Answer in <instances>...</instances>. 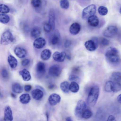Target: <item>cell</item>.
I'll return each mask as SVG.
<instances>
[{"label":"cell","instance_id":"32","mask_svg":"<svg viewBox=\"0 0 121 121\" xmlns=\"http://www.w3.org/2000/svg\"><path fill=\"white\" fill-rule=\"evenodd\" d=\"M98 12L100 15L104 16L107 14L108 10L106 7L103 6H101L98 8Z\"/></svg>","mask_w":121,"mask_h":121},{"label":"cell","instance_id":"51","mask_svg":"<svg viewBox=\"0 0 121 121\" xmlns=\"http://www.w3.org/2000/svg\"><path fill=\"white\" fill-rule=\"evenodd\" d=\"M67 57L68 59H71L70 56L69 55H67Z\"/></svg>","mask_w":121,"mask_h":121},{"label":"cell","instance_id":"26","mask_svg":"<svg viewBox=\"0 0 121 121\" xmlns=\"http://www.w3.org/2000/svg\"><path fill=\"white\" fill-rule=\"evenodd\" d=\"M69 83L67 81H65L61 82L60 85V87L62 91L64 92L67 93L70 91Z\"/></svg>","mask_w":121,"mask_h":121},{"label":"cell","instance_id":"53","mask_svg":"<svg viewBox=\"0 0 121 121\" xmlns=\"http://www.w3.org/2000/svg\"><path fill=\"white\" fill-rule=\"evenodd\" d=\"M119 12L121 14V7L120 8V10H119Z\"/></svg>","mask_w":121,"mask_h":121},{"label":"cell","instance_id":"37","mask_svg":"<svg viewBox=\"0 0 121 121\" xmlns=\"http://www.w3.org/2000/svg\"><path fill=\"white\" fill-rule=\"evenodd\" d=\"M69 80L72 82H75L77 83L79 82L80 81L79 78L77 76L74 75H70L69 78Z\"/></svg>","mask_w":121,"mask_h":121},{"label":"cell","instance_id":"45","mask_svg":"<svg viewBox=\"0 0 121 121\" xmlns=\"http://www.w3.org/2000/svg\"><path fill=\"white\" fill-rule=\"evenodd\" d=\"M56 87V86L55 85L52 84L49 85L48 86V88L50 90H52L54 89Z\"/></svg>","mask_w":121,"mask_h":121},{"label":"cell","instance_id":"52","mask_svg":"<svg viewBox=\"0 0 121 121\" xmlns=\"http://www.w3.org/2000/svg\"><path fill=\"white\" fill-rule=\"evenodd\" d=\"M3 96L2 95V94H1V93H0V97L1 98V97H2Z\"/></svg>","mask_w":121,"mask_h":121},{"label":"cell","instance_id":"25","mask_svg":"<svg viewBox=\"0 0 121 121\" xmlns=\"http://www.w3.org/2000/svg\"><path fill=\"white\" fill-rule=\"evenodd\" d=\"M41 33V30L40 28L37 27H35L32 29L30 34L32 38H36L39 36Z\"/></svg>","mask_w":121,"mask_h":121},{"label":"cell","instance_id":"4","mask_svg":"<svg viewBox=\"0 0 121 121\" xmlns=\"http://www.w3.org/2000/svg\"><path fill=\"white\" fill-rule=\"evenodd\" d=\"M14 40L13 35L11 32L9 30H7L2 34L1 41V44L7 45L11 44Z\"/></svg>","mask_w":121,"mask_h":121},{"label":"cell","instance_id":"50","mask_svg":"<svg viewBox=\"0 0 121 121\" xmlns=\"http://www.w3.org/2000/svg\"><path fill=\"white\" fill-rule=\"evenodd\" d=\"M36 87L38 88L39 89L41 90H44V89L42 87H41L40 86L37 85L36 86Z\"/></svg>","mask_w":121,"mask_h":121},{"label":"cell","instance_id":"46","mask_svg":"<svg viewBox=\"0 0 121 121\" xmlns=\"http://www.w3.org/2000/svg\"><path fill=\"white\" fill-rule=\"evenodd\" d=\"M117 100L118 102L121 104V94L119 95L117 97Z\"/></svg>","mask_w":121,"mask_h":121},{"label":"cell","instance_id":"13","mask_svg":"<svg viewBox=\"0 0 121 121\" xmlns=\"http://www.w3.org/2000/svg\"><path fill=\"white\" fill-rule=\"evenodd\" d=\"M48 23L51 26L52 30H54L55 27V15L54 10L53 9L49 11Z\"/></svg>","mask_w":121,"mask_h":121},{"label":"cell","instance_id":"24","mask_svg":"<svg viewBox=\"0 0 121 121\" xmlns=\"http://www.w3.org/2000/svg\"><path fill=\"white\" fill-rule=\"evenodd\" d=\"M12 90L13 91L16 93H20L23 91V88L22 86L19 83H15L12 86Z\"/></svg>","mask_w":121,"mask_h":121},{"label":"cell","instance_id":"3","mask_svg":"<svg viewBox=\"0 0 121 121\" xmlns=\"http://www.w3.org/2000/svg\"><path fill=\"white\" fill-rule=\"evenodd\" d=\"M86 105L85 102L82 100H80L78 102L75 108L74 113L77 118H82V114L86 109Z\"/></svg>","mask_w":121,"mask_h":121},{"label":"cell","instance_id":"27","mask_svg":"<svg viewBox=\"0 0 121 121\" xmlns=\"http://www.w3.org/2000/svg\"><path fill=\"white\" fill-rule=\"evenodd\" d=\"M79 86L78 83L75 82H72L69 86V89L72 92L76 93L79 91Z\"/></svg>","mask_w":121,"mask_h":121},{"label":"cell","instance_id":"33","mask_svg":"<svg viewBox=\"0 0 121 121\" xmlns=\"http://www.w3.org/2000/svg\"><path fill=\"white\" fill-rule=\"evenodd\" d=\"M92 115L91 111L89 109H86L83 112L82 118L85 119H88L90 118Z\"/></svg>","mask_w":121,"mask_h":121},{"label":"cell","instance_id":"8","mask_svg":"<svg viewBox=\"0 0 121 121\" xmlns=\"http://www.w3.org/2000/svg\"><path fill=\"white\" fill-rule=\"evenodd\" d=\"M37 77L39 78H42L46 72L45 66L44 63L39 62L37 64L36 68Z\"/></svg>","mask_w":121,"mask_h":121},{"label":"cell","instance_id":"20","mask_svg":"<svg viewBox=\"0 0 121 121\" xmlns=\"http://www.w3.org/2000/svg\"><path fill=\"white\" fill-rule=\"evenodd\" d=\"M8 61L10 67L12 68L16 67L17 64V59L13 56L9 55L8 57Z\"/></svg>","mask_w":121,"mask_h":121},{"label":"cell","instance_id":"11","mask_svg":"<svg viewBox=\"0 0 121 121\" xmlns=\"http://www.w3.org/2000/svg\"><path fill=\"white\" fill-rule=\"evenodd\" d=\"M66 55V53L64 52H56L53 54L52 57L55 61L58 62H61L64 61Z\"/></svg>","mask_w":121,"mask_h":121},{"label":"cell","instance_id":"41","mask_svg":"<svg viewBox=\"0 0 121 121\" xmlns=\"http://www.w3.org/2000/svg\"><path fill=\"white\" fill-rule=\"evenodd\" d=\"M30 62V60L28 59H25L22 61L21 64L23 66H26L28 65Z\"/></svg>","mask_w":121,"mask_h":121},{"label":"cell","instance_id":"15","mask_svg":"<svg viewBox=\"0 0 121 121\" xmlns=\"http://www.w3.org/2000/svg\"><path fill=\"white\" fill-rule=\"evenodd\" d=\"M14 52L18 57L23 58L25 57L27 54V52L24 48L21 47H16L14 50Z\"/></svg>","mask_w":121,"mask_h":121},{"label":"cell","instance_id":"16","mask_svg":"<svg viewBox=\"0 0 121 121\" xmlns=\"http://www.w3.org/2000/svg\"><path fill=\"white\" fill-rule=\"evenodd\" d=\"M81 29L80 24L77 22H74L70 26L69 30L70 33L72 34L75 35L78 34Z\"/></svg>","mask_w":121,"mask_h":121},{"label":"cell","instance_id":"47","mask_svg":"<svg viewBox=\"0 0 121 121\" xmlns=\"http://www.w3.org/2000/svg\"><path fill=\"white\" fill-rule=\"evenodd\" d=\"M66 119V121H72L71 118L70 117H67Z\"/></svg>","mask_w":121,"mask_h":121},{"label":"cell","instance_id":"22","mask_svg":"<svg viewBox=\"0 0 121 121\" xmlns=\"http://www.w3.org/2000/svg\"><path fill=\"white\" fill-rule=\"evenodd\" d=\"M31 98L28 94H24L21 95L19 97L20 102L23 104H26L30 101Z\"/></svg>","mask_w":121,"mask_h":121},{"label":"cell","instance_id":"9","mask_svg":"<svg viewBox=\"0 0 121 121\" xmlns=\"http://www.w3.org/2000/svg\"><path fill=\"white\" fill-rule=\"evenodd\" d=\"M60 95L56 93H53L49 96L48 100L50 104L52 106H54L59 103L61 100Z\"/></svg>","mask_w":121,"mask_h":121},{"label":"cell","instance_id":"39","mask_svg":"<svg viewBox=\"0 0 121 121\" xmlns=\"http://www.w3.org/2000/svg\"><path fill=\"white\" fill-rule=\"evenodd\" d=\"M43 28L44 31L47 33L50 32L52 30L51 26L48 22L44 24Z\"/></svg>","mask_w":121,"mask_h":121},{"label":"cell","instance_id":"12","mask_svg":"<svg viewBox=\"0 0 121 121\" xmlns=\"http://www.w3.org/2000/svg\"><path fill=\"white\" fill-rule=\"evenodd\" d=\"M46 44L45 39L43 37H39L35 39L34 41L33 45L37 49H41Z\"/></svg>","mask_w":121,"mask_h":121},{"label":"cell","instance_id":"10","mask_svg":"<svg viewBox=\"0 0 121 121\" xmlns=\"http://www.w3.org/2000/svg\"><path fill=\"white\" fill-rule=\"evenodd\" d=\"M13 119L12 110L9 106L6 105L5 107L4 110V120L6 121H11Z\"/></svg>","mask_w":121,"mask_h":121},{"label":"cell","instance_id":"5","mask_svg":"<svg viewBox=\"0 0 121 121\" xmlns=\"http://www.w3.org/2000/svg\"><path fill=\"white\" fill-rule=\"evenodd\" d=\"M96 11V6L94 4H91L85 8L83 10L82 13L83 19L88 18L91 16L94 15Z\"/></svg>","mask_w":121,"mask_h":121},{"label":"cell","instance_id":"21","mask_svg":"<svg viewBox=\"0 0 121 121\" xmlns=\"http://www.w3.org/2000/svg\"><path fill=\"white\" fill-rule=\"evenodd\" d=\"M51 52L50 50L47 49L43 50L41 53V59L44 60H46L48 59L51 57Z\"/></svg>","mask_w":121,"mask_h":121},{"label":"cell","instance_id":"34","mask_svg":"<svg viewBox=\"0 0 121 121\" xmlns=\"http://www.w3.org/2000/svg\"><path fill=\"white\" fill-rule=\"evenodd\" d=\"M61 7L63 9H67L69 7V3L68 0H61L60 2Z\"/></svg>","mask_w":121,"mask_h":121},{"label":"cell","instance_id":"43","mask_svg":"<svg viewBox=\"0 0 121 121\" xmlns=\"http://www.w3.org/2000/svg\"><path fill=\"white\" fill-rule=\"evenodd\" d=\"M71 44V41L67 40L65 41L64 44V46L66 48H68L70 46Z\"/></svg>","mask_w":121,"mask_h":121},{"label":"cell","instance_id":"6","mask_svg":"<svg viewBox=\"0 0 121 121\" xmlns=\"http://www.w3.org/2000/svg\"><path fill=\"white\" fill-rule=\"evenodd\" d=\"M118 29L117 26H108L104 31V35L107 38H112L117 34Z\"/></svg>","mask_w":121,"mask_h":121},{"label":"cell","instance_id":"38","mask_svg":"<svg viewBox=\"0 0 121 121\" xmlns=\"http://www.w3.org/2000/svg\"><path fill=\"white\" fill-rule=\"evenodd\" d=\"M99 42L101 45L104 46H108L109 43L108 39L104 38H101L99 40Z\"/></svg>","mask_w":121,"mask_h":121},{"label":"cell","instance_id":"49","mask_svg":"<svg viewBox=\"0 0 121 121\" xmlns=\"http://www.w3.org/2000/svg\"><path fill=\"white\" fill-rule=\"evenodd\" d=\"M11 97L14 98H16V95L13 93H11Z\"/></svg>","mask_w":121,"mask_h":121},{"label":"cell","instance_id":"1","mask_svg":"<svg viewBox=\"0 0 121 121\" xmlns=\"http://www.w3.org/2000/svg\"><path fill=\"white\" fill-rule=\"evenodd\" d=\"M99 93V89L98 86L95 85L91 88L87 99V102L89 105L93 106L95 105L98 100Z\"/></svg>","mask_w":121,"mask_h":121},{"label":"cell","instance_id":"31","mask_svg":"<svg viewBox=\"0 0 121 121\" xmlns=\"http://www.w3.org/2000/svg\"><path fill=\"white\" fill-rule=\"evenodd\" d=\"M10 11L9 7L7 5L3 4L0 5V12L2 14L8 13Z\"/></svg>","mask_w":121,"mask_h":121},{"label":"cell","instance_id":"29","mask_svg":"<svg viewBox=\"0 0 121 121\" xmlns=\"http://www.w3.org/2000/svg\"><path fill=\"white\" fill-rule=\"evenodd\" d=\"M111 77L112 79L116 82H118L121 81V72H114L112 73Z\"/></svg>","mask_w":121,"mask_h":121},{"label":"cell","instance_id":"30","mask_svg":"<svg viewBox=\"0 0 121 121\" xmlns=\"http://www.w3.org/2000/svg\"><path fill=\"white\" fill-rule=\"evenodd\" d=\"M10 19L9 16L4 14H0V21L1 23L5 24L9 22Z\"/></svg>","mask_w":121,"mask_h":121},{"label":"cell","instance_id":"17","mask_svg":"<svg viewBox=\"0 0 121 121\" xmlns=\"http://www.w3.org/2000/svg\"><path fill=\"white\" fill-rule=\"evenodd\" d=\"M84 46L86 49L90 51H93L95 50L98 47L92 40L86 41L85 43Z\"/></svg>","mask_w":121,"mask_h":121},{"label":"cell","instance_id":"14","mask_svg":"<svg viewBox=\"0 0 121 121\" xmlns=\"http://www.w3.org/2000/svg\"><path fill=\"white\" fill-rule=\"evenodd\" d=\"M31 93L33 99L37 100L41 99L43 95V92L42 90L39 88L33 90Z\"/></svg>","mask_w":121,"mask_h":121},{"label":"cell","instance_id":"48","mask_svg":"<svg viewBox=\"0 0 121 121\" xmlns=\"http://www.w3.org/2000/svg\"><path fill=\"white\" fill-rule=\"evenodd\" d=\"M45 114L47 120V121H48L49 118V115L48 113V112H46Z\"/></svg>","mask_w":121,"mask_h":121},{"label":"cell","instance_id":"2","mask_svg":"<svg viewBox=\"0 0 121 121\" xmlns=\"http://www.w3.org/2000/svg\"><path fill=\"white\" fill-rule=\"evenodd\" d=\"M105 55L108 60L112 63H117L119 61L118 51L115 48L110 47L108 48L106 51Z\"/></svg>","mask_w":121,"mask_h":121},{"label":"cell","instance_id":"7","mask_svg":"<svg viewBox=\"0 0 121 121\" xmlns=\"http://www.w3.org/2000/svg\"><path fill=\"white\" fill-rule=\"evenodd\" d=\"M61 69L60 66L58 65H55L50 67L49 69L48 73L52 77H57L60 74Z\"/></svg>","mask_w":121,"mask_h":121},{"label":"cell","instance_id":"19","mask_svg":"<svg viewBox=\"0 0 121 121\" xmlns=\"http://www.w3.org/2000/svg\"><path fill=\"white\" fill-rule=\"evenodd\" d=\"M19 74L21 75L23 80L26 81L30 80L31 78V76L29 72L25 69L19 72Z\"/></svg>","mask_w":121,"mask_h":121},{"label":"cell","instance_id":"36","mask_svg":"<svg viewBox=\"0 0 121 121\" xmlns=\"http://www.w3.org/2000/svg\"><path fill=\"white\" fill-rule=\"evenodd\" d=\"M31 3L34 7L37 8L41 6V2L40 0H31Z\"/></svg>","mask_w":121,"mask_h":121},{"label":"cell","instance_id":"35","mask_svg":"<svg viewBox=\"0 0 121 121\" xmlns=\"http://www.w3.org/2000/svg\"><path fill=\"white\" fill-rule=\"evenodd\" d=\"M121 90V84L117 82H113L112 92H117Z\"/></svg>","mask_w":121,"mask_h":121},{"label":"cell","instance_id":"28","mask_svg":"<svg viewBox=\"0 0 121 121\" xmlns=\"http://www.w3.org/2000/svg\"><path fill=\"white\" fill-rule=\"evenodd\" d=\"M113 85V82L111 81L107 82L106 83L105 86V91L107 92H112Z\"/></svg>","mask_w":121,"mask_h":121},{"label":"cell","instance_id":"42","mask_svg":"<svg viewBox=\"0 0 121 121\" xmlns=\"http://www.w3.org/2000/svg\"><path fill=\"white\" fill-rule=\"evenodd\" d=\"M32 88L31 86L30 85H25L24 87V90L26 91H29Z\"/></svg>","mask_w":121,"mask_h":121},{"label":"cell","instance_id":"44","mask_svg":"<svg viewBox=\"0 0 121 121\" xmlns=\"http://www.w3.org/2000/svg\"><path fill=\"white\" fill-rule=\"evenodd\" d=\"M116 121L115 117L112 115H110L108 117L107 121Z\"/></svg>","mask_w":121,"mask_h":121},{"label":"cell","instance_id":"18","mask_svg":"<svg viewBox=\"0 0 121 121\" xmlns=\"http://www.w3.org/2000/svg\"><path fill=\"white\" fill-rule=\"evenodd\" d=\"M87 22L90 26L95 27L99 25V21L98 17L94 15L88 18Z\"/></svg>","mask_w":121,"mask_h":121},{"label":"cell","instance_id":"40","mask_svg":"<svg viewBox=\"0 0 121 121\" xmlns=\"http://www.w3.org/2000/svg\"><path fill=\"white\" fill-rule=\"evenodd\" d=\"M1 74L4 78H6L8 76V73L7 70L5 69H3L1 71Z\"/></svg>","mask_w":121,"mask_h":121},{"label":"cell","instance_id":"23","mask_svg":"<svg viewBox=\"0 0 121 121\" xmlns=\"http://www.w3.org/2000/svg\"><path fill=\"white\" fill-rule=\"evenodd\" d=\"M60 35L59 31L56 30L52 37L51 41V43L53 45H55L59 42L60 39Z\"/></svg>","mask_w":121,"mask_h":121}]
</instances>
